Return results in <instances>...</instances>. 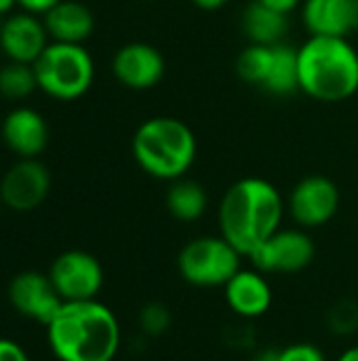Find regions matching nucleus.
Returning <instances> with one entry per match:
<instances>
[{
  "label": "nucleus",
  "mask_w": 358,
  "mask_h": 361,
  "mask_svg": "<svg viewBox=\"0 0 358 361\" xmlns=\"http://www.w3.org/2000/svg\"><path fill=\"white\" fill-rule=\"evenodd\" d=\"M335 361H358V345L344 349V351L338 355V360Z\"/></svg>",
  "instance_id": "obj_31"
},
{
  "label": "nucleus",
  "mask_w": 358,
  "mask_h": 361,
  "mask_svg": "<svg viewBox=\"0 0 358 361\" xmlns=\"http://www.w3.org/2000/svg\"><path fill=\"white\" fill-rule=\"evenodd\" d=\"M49 38L51 36L40 15L21 11L6 15L0 21V51L8 61L34 66L49 47Z\"/></svg>",
  "instance_id": "obj_13"
},
{
  "label": "nucleus",
  "mask_w": 358,
  "mask_h": 361,
  "mask_svg": "<svg viewBox=\"0 0 358 361\" xmlns=\"http://www.w3.org/2000/svg\"><path fill=\"white\" fill-rule=\"evenodd\" d=\"M0 133L4 146L19 159H38L49 144V125L44 116L30 106L13 108L4 116Z\"/></svg>",
  "instance_id": "obj_15"
},
{
  "label": "nucleus",
  "mask_w": 358,
  "mask_h": 361,
  "mask_svg": "<svg viewBox=\"0 0 358 361\" xmlns=\"http://www.w3.org/2000/svg\"><path fill=\"white\" fill-rule=\"evenodd\" d=\"M262 91L270 95H291L300 91V66L295 47L287 42L272 47V63Z\"/></svg>",
  "instance_id": "obj_20"
},
{
  "label": "nucleus",
  "mask_w": 358,
  "mask_h": 361,
  "mask_svg": "<svg viewBox=\"0 0 358 361\" xmlns=\"http://www.w3.org/2000/svg\"><path fill=\"white\" fill-rule=\"evenodd\" d=\"M241 25L251 44H279L285 42V34L289 30V15L253 0L245 6Z\"/></svg>",
  "instance_id": "obj_18"
},
{
  "label": "nucleus",
  "mask_w": 358,
  "mask_h": 361,
  "mask_svg": "<svg viewBox=\"0 0 358 361\" xmlns=\"http://www.w3.org/2000/svg\"><path fill=\"white\" fill-rule=\"evenodd\" d=\"M63 302L97 300L106 273L101 262L84 250H68L59 254L46 273Z\"/></svg>",
  "instance_id": "obj_8"
},
{
  "label": "nucleus",
  "mask_w": 358,
  "mask_h": 361,
  "mask_svg": "<svg viewBox=\"0 0 358 361\" xmlns=\"http://www.w3.org/2000/svg\"><path fill=\"white\" fill-rule=\"evenodd\" d=\"M224 298L234 315L251 322L264 317L270 311L274 292L266 273L257 269H241L224 286Z\"/></svg>",
  "instance_id": "obj_14"
},
{
  "label": "nucleus",
  "mask_w": 358,
  "mask_h": 361,
  "mask_svg": "<svg viewBox=\"0 0 358 361\" xmlns=\"http://www.w3.org/2000/svg\"><path fill=\"white\" fill-rule=\"evenodd\" d=\"M167 70L162 53L150 42H127L122 44L112 59L114 78L133 91L154 89Z\"/></svg>",
  "instance_id": "obj_12"
},
{
  "label": "nucleus",
  "mask_w": 358,
  "mask_h": 361,
  "mask_svg": "<svg viewBox=\"0 0 358 361\" xmlns=\"http://www.w3.org/2000/svg\"><path fill=\"white\" fill-rule=\"evenodd\" d=\"M38 89L59 102L82 97L95 78V63L82 44L49 42L34 61Z\"/></svg>",
  "instance_id": "obj_5"
},
{
  "label": "nucleus",
  "mask_w": 358,
  "mask_h": 361,
  "mask_svg": "<svg viewBox=\"0 0 358 361\" xmlns=\"http://www.w3.org/2000/svg\"><path fill=\"white\" fill-rule=\"evenodd\" d=\"M38 89L34 66L6 61L0 66V95L8 102H21Z\"/></svg>",
  "instance_id": "obj_22"
},
{
  "label": "nucleus",
  "mask_w": 358,
  "mask_h": 361,
  "mask_svg": "<svg viewBox=\"0 0 358 361\" xmlns=\"http://www.w3.org/2000/svg\"><path fill=\"white\" fill-rule=\"evenodd\" d=\"M285 216V201L279 188L264 178H241L228 186L219 201V235L249 258L268 237H272Z\"/></svg>",
  "instance_id": "obj_1"
},
{
  "label": "nucleus",
  "mask_w": 358,
  "mask_h": 361,
  "mask_svg": "<svg viewBox=\"0 0 358 361\" xmlns=\"http://www.w3.org/2000/svg\"><path fill=\"white\" fill-rule=\"evenodd\" d=\"M251 361H279V349H262Z\"/></svg>",
  "instance_id": "obj_30"
},
{
  "label": "nucleus",
  "mask_w": 358,
  "mask_h": 361,
  "mask_svg": "<svg viewBox=\"0 0 358 361\" xmlns=\"http://www.w3.org/2000/svg\"><path fill=\"white\" fill-rule=\"evenodd\" d=\"M257 2H262V4H266V6H270V8L279 11V13L289 15V13H293L298 6H302L304 0H257Z\"/></svg>",
  "instance_id": "obj_28"
},
{
  "label": "nucleus",
  "mask_w": 358,
  "mask_h": 361,
  "mask_svg": "<svg viewBox=\"0 0 358 361\" xmlns=\"http://www.w3.org/2000/svg\"><path fill=\"white\" fill-rule=\"evenodd\" d=\"M327 326L335 336H352L358 330V302L344 298L327 313Z\"/></svg>",
  "instance_id": "obj_23"
},
{
  "label": "nucleus",
  "mask_w": 358,
  "mask_h": 361,
  "mask_svg": "<svg viewBox=\"0 0 358 361\" xmlns=\"http://www.w3.org/2000/svg\"><path fill=\"white\" fill-rule=\"evenodd\" d=\"M342 195L327 176L302 178L289 195V214L300 228H321L340 212Z\"/></svg>",
  "instance_id": "obj_9"
},
{
  "label": "nucleus",
  "mask_w": 358,
  "mask_h": 361,
  "mask_svg": "<svg viewBox=\"0 0 358 361\" xmlns=\"http://www.w3.org/2000/svg\"><path fill=\"white\" fill-rule=\"evenodd\" d=\"M171 324H173L171 309L167 305H162V302H148L139 311V328L150 338L165 336L169 332Z\"/></svg>",
  "instance_id": "obj_24"
},
{
  "label": "nucleus",
  "mask_w": 358,
  "mask_h": 361,
  "mask_svg": "<svg viewBox=\"0 0 358 361\" xmlns=\"http://www.w3.org/2000/svg\"><path fill=\"white\" fill-rule=\"evenodd\" d=\"M228 2L230 0H192V4L203 8V11H217V8L226 6Z\"/></svg>",
  "instance_id": "obj_29"
},
{
  "label": "nucleus",
  "mask_w": 358,
  "mask_h": 361,
  "mask_svg": "<svg viewBox=\"0 0 358 361\" xmlns=\"http://www.w3.org/2000/svg\"><path fill=\"white\" fill-rule=\"evenodd\" d=\"M241 269L243 256L222 235L196 237L177 256L179 277L194 288H224Z\"/></svg>",
  "instance_id": "obj_6"
},
{
  "label": "nucleus",
  "mask_w": 358,
  "mask_h": 361,
  "mask_svg": "<svg viewBox=\"0 0 358 361\" xmlns=\"http://www.w3.org/2000/svg\"><path fill=\"white\" fill-rule=\"evenodd\" d=\"M57 2H61V0H17V4L23 8V11H27V13H34V15H44L49 8H53Z\"/></svg>",
  "instance_id": "obj_27"
},
{
  "label": "nucleus",
  "mask_w": 358,
  "mask_h": 361,
  "mask_svg": "<svg viewBox=\"0 0 358 361\" xmlns=\"http://www.w3.org/2000/svg\"><path fill=\"white\" fill-rule=\"evenodd\" d=\"M0 361H32V360H30L27 351H25L19 343H15V341H11V338H0Z\"/></svg>",
  "instance_id": "obj_26"
},
{
  "label": "nucleus",
  "mask_w": 358,
  "mask_h": 361,
  "mask_svg": "<svg viewBox=\"0 0 358 361\" xmlns=\"http://www.w3.org/2000/svg\"><path fill=\"white\" fill-rule=\"evenodd\" d=\"M46 341L57 361H114L122 332L118 317L99 300L63 302L46 326Z\"/></svg>",
  "instance_id": "obj_2"
},
{
  "label": "nucleus",
  "mask_w": 358,
  "mask_h": 361,
  "mask_svg": "<svg viewBox=\"0 0 358 361\" xmlns=\"http://www.w3.org/2000/svg\"><path fill=\"white\" fill-rule=\"evenodd\" d=\"M279 361H327V355L314 343H293L279 349Z\"/></svg>",
  "instance_id": "obj_25"
},
{
  "label": "nucleus",
  "mask_w": 358,
  "mask_h": 361,
  "mask_svg": "<svg viewBox=\"0 0 358 361\" xmlns=\"http://www.w3.org/2000/svg\"><path fill=\"white\" fill-rule=\"evenodd\" d=\"M53 42L82 44L95 30L93 11L80 0H61L42 15Z\"/></svg>",
  "instance_id": "obj_17"
},
{
  "label": "nucleus",
  "mask_w": 358,
  "mask_h": 361,
  "mask_svg": "<svg viewBox=\"0 0 358 361\" xmlns=\"http://www.w3.org/2000/svg\"><path fill=\"white\" fill-rule=\"evenodd\" d=\"M15 6H19L17 0H0V17L11 15V11H13Z\"/></svg>",
  "instance_id": "obj_32"
},
{
  "label": "nucleus",
  "mask_w": 358,
  "mask_h": 361,
  "mask_svg": "<svg viewBox=\"0 0 358 361\" xmlns=\"http://www.w3.org/2000/svg\"><path fill=\"white\" fill-rule=\"evenodd\" d=\"M165 205L175 220L190 224V222H196L205 216L207 205H209V197H207V190L203 188L200 182L184 176L179 180H173L171 186L167 188Z\"/></svg>",
  "instance_id": "obj_19"
},
{
  "label": "nucleus",
  "mask_w": 358,
  "mask_h": 361,
  "mask_svg": "<svg viewBox=\"0 0 358 361\" xmlns=\"http://www.w3.org/2000/svg\"><path fill=\"white\" fill-rule=\"evenodd\" d=\"M302 21L310 36L350 38L358 30V0H304Z\"/></svg>",
  "instance_id": "obj_16"
},
{
  "label": "nucleus",
  "mask_w": 358,
  "mask_h": 361,
  "mask_svg": "<svg viewBox=\"0 0 358 361\" xmlns=\"http://www.w3.org/2000/svg\"><path fill=\"white\" fill-rule=\"evenodd\" d=\"M8 302L25 319H32L40 326H49L63 300L57 294L49 275L40 271L17 273L8 283Z\"/></svg>",
  "instance_id": "obj_11"
},
{
  "label": "nucleus",
  "mask_w": 358,
  "mask_h": 361,
  "mask_svg": "<svg viewBox=\"0 0 358 361\" xmlns=\"http://www.w3.org/2000/svg\"><path fill=\"white\" fill-rule=\"evenodd\" d=\"M196 135L175 116H152L143 121L131 142L135 163L150 178L173 182L184 178L196 161Z\"/></svg>",
  "instance_id": "obj_4"
},
{
  "label": "nucleus",
  "mask_w": 358,
  "mask_h": 361,
  "mask_svg": "<svg viewBox=\"0 0 358 361\" xmlns=\"http://www.w3.org/2000/svg\"><path fill=\"white\" fill-rule=\"evenodd\" d=\"M51 190V173L38 159H19L0 180V203L13 212L40 207Z\"/></svg>",
  "instance_id": "obj_10"
},
{
  "label": "nucleus",
  "mask_w": 358,
  "mask_h": 361,
  "mask_svg": "<svg viewBox=\"0 0 358 361\" xmlns=\"http://www.w3.org/2000/svg\"><path fill=\"white\" fill-rule=\"evenodd\" d=\"M272 47L274 44H247L236 57V74L243 82L253 87H264L270 63H272Z\"/></svg>",
  "instance_id": "obj_21"
},
{
  "label": "nucleus",
  "mask_w": 358,
  "mask_h": 361,
  "mask_svg": "<svg viewBox=\"0 0 358 361\" xmlns=\"http://www.w3.org/2000/svg\"><path fill=\"white\" fill-rule=\"evenodd\" d=\"M300 91L323 104L350 99L358 91V53L348 38L310 36L298 47Z\"/></svg>",
  "instance_id": "obj_3"
},
{
  "label": "nucleus",
  "mask_w": 358,
  "mask_h": 361,
  "mask_svg": "<svg viewBox=\"0 0 358 361\" xmlns=\"http://www.w3.org/2000/svg\"><path fill=\"white\" fill-rule=\"evenodd\" d=\"M317 256V247L306 228H279L251 256L253 269L266 275H295L306 271Z\"/></svg>",
  "instance_id": "obj_7"
}]
</instances>
